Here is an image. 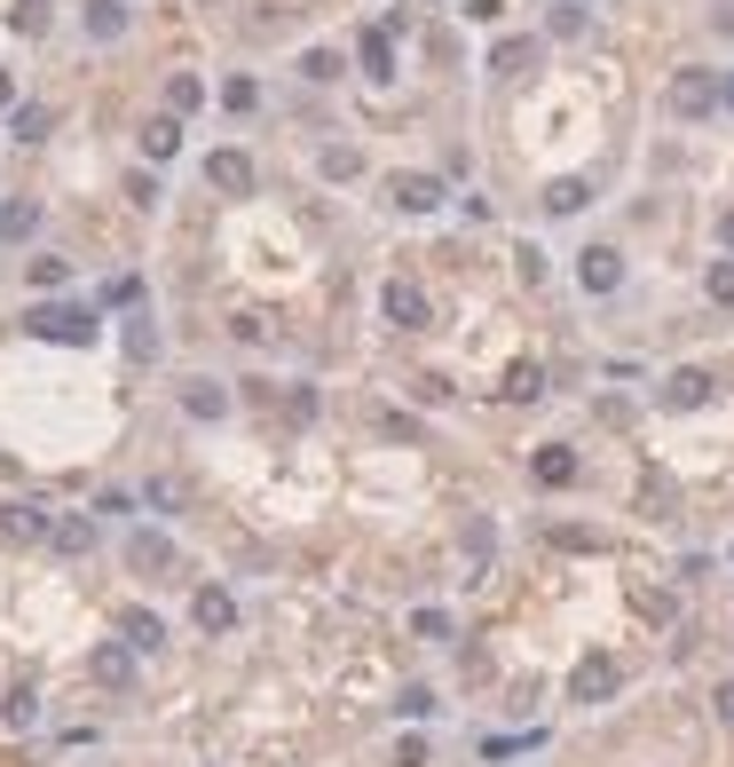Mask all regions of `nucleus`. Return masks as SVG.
<instances>
[{
  "label": "nucleus",
  "instance_id": "14",
  "mask_svg": "<svg viewBox=\"0 0 734 767\" xmlns=\"http://www.w3.org/2000/svg\"><path fill=\"white\" fill-rule=\"evenodd\" d=\"M182 411H190V419H222V411H229V396H222L214 380H190V388H182Z\"/></svg>",
  "mask_w": 734,
  "mask_h": 767
},
{
  "label": "nucleus",
  "instance_id": "4",
  "mask_svg": "<svg viewBox=\"0 0 734 767\" xmlns=\"http://www.w3.org/2000/svg\"><path fill=\"white\" fill-rule=\"evenodd\" d=\"M656 396H664V411H703V404H711V372L679 365V372H672V380H664Z\"/></svg>",
  "mask_w": 734,
  "mask_h": 767
},
{
  "label": "nucleus",
  "instance_id": "17",
  "mask_svg": "<svg viewBox=\"0 0 734 767\" xmlns=\"http://www.w3.org/2000/svg\"><path fill=\"white\" fill-rule=\"evenodd\" d=\"M48 127H56V111H48V104H25V111L9 119V135H17V143H40Z\"/></svg>",
  "mask_w": 734,
  "mask_h": 767
},
{
  "label": "nucleus",
  "instance_id": "24",
  "mask_svg": "<svg viewBox=\"0 0 734 767\" xmlns=\"http://www.w3.org/2000/svg\"><path fill=\"white\" fill-rule=\"evenodd\" d=\"M56 546L63 554H87V546H96V523H56Z\"/></svg>",
  "mask_w": 734,
  "mask_h": 767
},
{
  "label": "nucleus",
  "instance_id": "32",
  "mask_svg": "<svg viewBox=\"0 0 734 767\" xmlns=\"http://www.w3.org/2000/svg\"><path fill=\"white\" fill-rule=\"evenodd\" d=\"M25 278H32V285H40V293H56V285H63V278H71V270H63V262H32V270H25Z\"/></svg>",
  "mask_w": 734,
  "mask_h": 767
},
{
  "label": "nucleus",
  "instance_id": "27",
  "mask_svg": "<svg viewBox=\"0 0 734 767\" xmlns=\"http://www.w3.org/2000/svg\"><path fill=\"white\" fill-rule=\"evenodd\" d=\"M467 554L490 562V554H498V531H490V523H467Z\"/></svg>",
  "mask_w": 734,
  "mask_h": 767
},
{
  "label": "nucleus",
  "instance_id": "35",
  "mask_svg": "<svg viewBox=\"0 0 734 767\" xmlns=\"http://www.w3.org/2000/svg\"><path fill=\"white\" fill-rule=\"evenodd\" d=\"M718 104H726V111H734V71H726V79H718Z\"/></svg>",
  "mask_w": 734,
  "mask_h": 767
},
{
  "label": "nucleus",
  "instance_id": "12",
  "mask_svg": "<svg viewBox=\"0 0 734 767\" xmlns=\"http://www.w3.org/2000/svg\"><path fill=\"white\" fill-rule=\"evenodd\" d=\"M96 680H104V689H127V680H135V649L127 641H104L96 649Z\"/></svg>",
  "mask_w": 734,
  "mask_h": 767
},
{
  "label": "nucleus",
  "instance_id": "19",
  "mask_svg": "<svg viewBox=\"0 0 734 767\" xmlns=\"http://www.w3.org/2000/svg\"><path fill=\"white\" fill-rule=\"evenodd\" d=\"M32 222H40V206H32V198L0 206V237H9V245H17V237H32Z\"/></svg>",
  "mask_w": 734,
  "mask_h": 767
},
{
  "label": "nucleus",
  "instance_id": "20",
  "mask_svg": "<svg viewBox=\"0 0 734 767\" xmlns=\"http://www.w3.org/2000/svg\"><path fill=\"white\" fill-rule=\"evenodd\" d=\"M537 56H545V48H537V40H506V48H498V56H490V71H529V64H537Z\"/></svg>",
  "mask_w": 734,
  "mask_h": 767
},
{
  "label": "nucleus",
  "instance_id": "10",
  "mask_svg": "<svg viewBox=\"0 0 734 767\" xmlns=\"http://www.w3.org/2000/svg\"><path fill=\"white\" fill-rule=\"evenodd\" d=\"M119 641H127L135 657H150V649H166V625H158L150 610H119Z\"/></svg>",
  "mask_w": 734,
  "mask_h": 767
},
{
  "label": "nucleus",
  "instance_id": "26",
  "mask_svg": "<svg viewBox=\"0 0 734 767\" xmlns=\"http://www.w3.org/2000/svg\"><path fill=\"white\" fill-rule=\"evenodd\" d=\"M554 546H561V554H593L600 538H593V531H577V523H561V531H554Z\"/></svg>",
  "mask_w": 734,
  "mask_h": 767
},
{
  "label": "nucleus",
  "instance_id": "6",
  "mask_svg": "<svg viewBox=\"0 0 734 767\" xmlns=\"http://www.w3.org/2000/svg\"><path fill=\"white\" fill-rule=\"evenodd\" d=\"M206 183L229 191V198H245V191H253V158H245V151H214V158H206Z\"/></svg>",
  "mask_w": 734,
  "mask_h": 767
},
{
  "label": "nucleus",
  "instance_id": "31",
  "mask_svg": "<svg viewBox=\"0 0 734 767\" xmlns=\"http://www.w3.org/2000/svg\"><path fill=\"white\" fill-rule=\"evenodd\" d=\"M355 166H363V158H355V151H340V143H332V151H324V175H332V183H348V175H355Z\"/></svg>",
  "mask_w": 734,
  "mask_h": 767
},
{
  "label": "nucleus",
  "instance_id": "25",
  "mask_svg": "<svg viewBox=\"0 0 734 767\" xmlns=\"http://www.w3.org/2000/svg\"><path fill=\"white\" fill-rule=\"evenodd\" d=\"M301 71H309V79H340V56H332V48H309Z\"/></svg>",
  "mask_w": 734,
  "mask_h": 767
},
{
  "label": "nucleus",
  "instance_id": "13",
  "mask_svg": "<svg viewBox=\"0 0 734 767\" xmlns=\"http://www.w3.org/2000/svg\"><path fill=\"white\" fill-rule=\"evenodd\" d=\"M198 625H206V633H229V625H237V602H229L222 585H198Z\"/></svg>",
  "mask_w": 734,
  "mask_h": 767
},
{
  "label": "nucleus",
  "instance_id": "15",
  "mask_svg": "<svg viewBox=\"0 0 734 767\" xmlns=\"http://www.w3.org/2000/svg\"><path fill=\"white\" fill-rule=\"evenodd\" d=\"M127 32V0H96L87 9V40H119Z\"/></svg>",
  "mask_w": 734,
  "mask_h": 767
},
{
  "label": "nucleus",
  "instance_id": "2",
  "mask_svg": "<svg viewBox=\"0 0 734 767\" xmlns=\"http://www.w3.org/2000/svg\"><path fill=\"white\" fill-rule=\"evenodd\" d=\"M672 111L679 119H711L718 111V79L711 71H672Z\"/></svg>",
  "mask_w": 734,
  "mask_h": 767
},
{
  "label": "nucleus",
  "instance_id": "21",
  "mask_svg": "<svg viewBox=\"0 0 734 767\" xmlns=\"http://www.w3.org/2000/svg\"><path fill=\"white\" fill-rule=\"evenodd\" d=\"M143 151H150V158H174V151H182V127H174V119H150V127H143Z\"/></svg>",
  "mask_w": 734,
  "mask_h": 767
},
{
  "label": "nucleus",
  "instance_id": "34",
  "mask_svg": "<svg viewBox=\"0 0 734 767\" xmlns=\"http://www.w3.org/2000/svg\"><path fill=\"white\" fill-rule=\"evenodd\" d=\"M718 237H726V253H734V206H726V214H718Z\"/></svg>",
  "mask_w": 734,
  "mask_h": 767
},
{
  "label": "nucleus",
  "instance_id": "30",
  "mask_svg": "<svg viewBox=\"0 0 734 767\" xmlns=\"http://www.w3.org/2000/svg\"><path fill=\"white\" fill-rule=\"evenodd\" d=\"M711 301L734 309V262H711Z\"/></svg>",
  "mask_w": 734,
  "mask_h": 767
},
{
  "label": "nucleus",
  "instance_id": "18",
  "mask_svg": "<svg viewBox=\"0 0 734 767\" xmlns=\"http://www.w3.org/2000/svg\"><path fill=\"white\" fill-rule=\"evenodd\" d=\"M9 531H17V538H56L48 506H9Z\"/></svg>",
  "mask_w": 734,
  "mask_h": 767
},
{
  "label": "nucleus",
  "instance_id": "3",
  "mask_svg": "<svg viewBox=\"0 0 734 767\" xmlns=\"http://www.w3.org/2000/svg\"><path fill=\"white\" fill-rule=\"evenodd\" d=\"M380 309H388V324H403V332H419V324H427V293H419L411 278H388Z\"/></svg>",
  "mask_w": 734,
  "mask_h": 767
},
{
  "label": "nucleus",
  "instance_id": "33",
  "mask_svg": "<svg viewBox=\"0 0 734 767\" xmlns=\"http://www.w3.org/2000/svg\"><path fill=\"white\" fill-rule=\"evenodd\" d=\"M711 712H718V720L734 728V680H718V697H711Z\"/></svg>",
  "mask_w": 734,
  "mask_h": 767
},
{
  "label": "nucleus",
  "instance_id": "11",
  "mask_svg": "<svg viewBox=\"0 0 734 767\" xmlns=\"http://www.w3.org/2000/svg\"><path fill=\"white\" fill-rule=\"evenodd\" d=\"M355 56H363V79H395V32H388V25H380V32H363Z\"/></svg>",
  "mask_w": 734,
  "mask_h": 767
},
{
  "label": "nucleus",
  "instance_id": "16",
  "mask_svg": "<svg viewBox=\"0 0 734 767\" xmlns=\"http://www.w3.org/2000/svg\"><path fill=\"white\" fill-rule=\"evenodd\" d=\"M127 562H135V570H174V546H166L158 531H135V546H127Z\"/></svg>",
  "mask_w": 734,
  "mask_h": 767
},
{
  "label": "nucleus",
  "instance_id": "8",
  "mask_svg": "<svg viewBox=\"0 0 734 767\" xmlns=\"http://www.w3.org/2000/svg\"><path fill=\"white\" fill-rule=\"evenodd\" d=\"M577 278H585V293H616L624 285V253L616 245H585V270Z\"/></svg>",
  "mask_w": 734,
  "mask_h": 767
},
{
  "label": "nucleus",
  "instance_id": "9",
  "mask_svg": "<svg viewBox=\"0 0 734 767\" xmlns=\"http://www.w3.org/2000/svg\"><path fill=\"white\" fill-rule=\"evenodd\" d=\"M388 191H395L403 214H434V206H442V183H434V175H395Z\"/></svg>",
  "mask_w": 734,
  "mask_h": 767
},
{
  "label": "nucleus",
  "instance_id": "22",
  "mask_svg": "<svg viewBox=\"0 0 734 767\" xmlns=\"http://www.w3.org/2000/svg\"><path fill=\"white\" fill-rule=\"evenodd\" d=\"M545 206H554V214H585L593 191H585V183H554V191H545Z\"/></svg>",
  "mask_w": 734,
  "mask_h": 767
},
{
  "label": "nucleus",
  "instance_id": "28",
  "mask_svg": "<svg viewBox=\"0 0 734 767\" xmlns=\"http://www.w3.org/2000/svg\"><path fill=\"white\" fill-rule=\"evenodd\" d=\"M411 633H419V641H450V618H442V610H419Z\"/></svg>",
  "mask_w": 734,
  "mask_h": 767
},
{
  "label": "nucleus",
  "instance_id": "29",
  "mask_svg": "<svg viewBox=\"0 0 734 767\" xmlns=\"http://www.w3.org/2000/svg\"><path fill=\"white\" fill-rule=\"evenodd\" d=\"M395 712H403V720H427V712H434V689H403Z\"/></svg>",
  "mask_w": 734,
  "mask_h": 767
},
{
  "label": "nucleus",
  "instance_id": "7",
  "mask_svg": "<svg viewBox=\"0 0 734 767\" xmlns=\"http://www.w3.org/2000/svg\"><path fill=\"white\" fill-rule=\"evenodd\" d=\"M529 475H537V491H569V483H577V452H569V444H545V452L529 459Z\"/></svg>",
  "mask_w": 734,
  "mask_h": 767
},
{
  "label": "nucleus",
  "instance_id": "5",
  "mask_svg": "<svg viewBox=\"0 0 734 767\" xmlns=\"http://www.w3.org/2000/svg\"><path fill=\"white\" fill-rule=\"evenodd\" d=\"M569 697H577V705H600V697H616V657H600V649H593V657L577 664V680H569Z\"/></svg>",
  "mask_w": 734,
  "mask_h": 767
},
{
  "label": "nucleus",
  "instance_id": "1",
  "mask_svg": "<svg viewBox=\"0 0 734 767\" xmlns=\"http://www.w3.org/2000/svg\"><path fill=\"white\" fill-rule=\"evenodd\" d=\"M25 332H40V340H71V349H79V340H96V317H87V309H32L25 317Z\"/></svg>",
  "mask_w": 734,
  "mask_h": 767
},
{
  "label": "nucleus",
  "instance_id": "23",
  "mask_svg": "<svg viewBox=\"0 0 734 767\" xmlns=\"http://www.w3.org/2000/svg\"><path fill=\"white\" fill-rule=\"evenodd\" d=\"M198 96H206V88H198L190 71H174V79H166V104H174V111H198Z\"/></svg>",
  "mask_w": 734,
  "mask_h": 767
}]
</instances>
